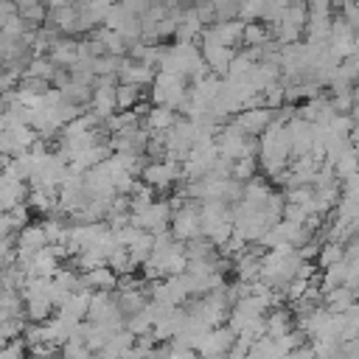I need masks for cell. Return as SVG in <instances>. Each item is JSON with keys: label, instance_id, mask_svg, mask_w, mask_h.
I'll return each mask as SVG.
<instances>
[{"label": "cell", "instance_id": "cell-1", "mask_svg": "<svg viewBox=\"0 0 359 359\" xmlns=\"http://www.w3.org/2000/svg\"><path fill=\"white\" fill-rule=\"evenodd\" d=\"M149 101L160 107H171L174 112H185L188 109V79L180 73L157 70L154 81L149 84Z\"/></svg>", "mask_w": 359, "mask_h": 359}, {"label": "cell", "instance_id": "cell-2", "mask_svg": "<svg viewBox=\"0 0 359 359\" xmlns=\"http://www.w3.org/2000/svg\"><path fill=\"white\" fill-rule=\"evenodd\" d=\"M168 230H171V236L177 241H191V238L202 236V210H199V202L185 199L182 208L174 210Z\"/></svg>", "mask_w": 359, "mask_h": 359}, {"label": "cell", "instance_id": "cell-3", "mask_svg": "<svg viewBox=\"0 0 359 359\" xmlns=\"http://www.w3.org/2000/svg\"><path fill=\"white\" fill-rule=\"evenodd\" d=\"M140 180L160 194V191H168L171 185H177L182 180V165L177 160H151L143 165Z\"/></svg>", "mask_w": 359, "mask_h": 359}, {"label": "cell", "instance_id": "cell-4", "mask_svg": "<svg viewBox=\"0 0 359 359\" xmlns=\"http://www.w3.org/2000/svg\"><path fill=\"white\" fill-rule=\"evenodd\" d=\"M171 216H174L171 202L154 199V202H151L149 208H143L140 213H132V216H129V224H135V227H140V230H149V233H160V230H168Z\"/></svg>", "mask_w": 359, "mask_h": 359}, {"label": "cell", "instance_id": "cell-5", "mask_svg": "<svg viewBox=\"0 0 359 359\" xmlns=\"http://www.w3.org/2000/svg\"><path fill=\"white\" fill-rule=\"evenodd\" d=\"M233 345H236V331L222 323V325H216V328H210V331L205 334V339H202V345L196 348V353H199L202 359H224V353H227Z\"/></svg>", "mask_w": 359, "mask_h": 359}, {"label": "cell", "instance_id": "cell-6", "mask_svg": "<svg viewBox=\"0 0 359 359\" xmlns=\"http://www.w3.org/2000/svg\"><path fill=\"white\" fill-rule=\"evenodd\" d=\"M244 135H261L269 123H272V109L269 107H250V109H238L233 118H230Z\"/></svg>", "mask_w": 359, "mask_h": 359}, {"label": "cell", "instance_id": "cell-7", "mask_svg": "<svg viewBox=\"0 0 359 359\" xmlns=\"http://www.w3.org/2000/svg\"><path fill=\"white\" fill-rule=\"evenodd\" d=\"M199 53H202L208 70L224 79V76H227V67H230V62H233V56H236V48L216 45V42H202V39H199Z\"/></svg>", "mask_w": 359, "mask_h": 359}, {"label": "cell", "instance_id": "cell-8", "mask_svg": "<svg viewBox=\"0 0 359 359\" xmlns=\"http://www.w3.org/2000/svg\"><path fill=\"white\" fill-rule=\"evenodd\" d=\"M154 73H157V67L123 56L121 70H118V81H126V84H135V87H149L154 81Z\"/></svg>", "mask_w": 359, "mask_h": 359}, {"label": "cell", "instance_id": "cell-9", "mask_svg": "<svg viewBox=\"0 0 359 359\" xmlns=\"http://www.w3.org/2000/svg\"><path fill=\"white\" fill-rule=\"evenodd\" d=\"M28 199V185L0 171V210H11Z\"/></svg>", "mask_w": 359, "mask_h": 359}, {"label": "cell", "instance_id": "cell-10", "mask_svg": "<svg viewBox=\"0 0 359 359\" xmlns=\"http://www.w3.org/2000/svg\"><path fill=\"white\" fill-rule=\"evenodd\" d=\"M297 115L303 118V121H309V123H328L337 112H334V107H331V98L328 95H314V98H309L300 109H297Z\"/></svg>", "mask_w": 359, "mask_h": 359}, {"label": "cell", "instance_id": "cell-11", "mask_svg": "<svg viewBox=\"0 0 359 359\" xmlns=\"http://www.w3.org/2000/svg\"><path fill=\"white\" fill-rule=\"evenodd\" d=\"M115 283H118V275H115L107 264L81 272V286H84L87 292H112Z\"/></svg>", "mask_w": 359, "mask_h": 359}, {"label": "cell", "instance_id": "cell-12", "mask_svg": "<svg viewBox=\"0 0 359 359\" xmlns=\"http://www.w3.org/2000/svg\"><path fill=\"white\" fill-rule=\"evenodd\" d=\"M135 345V334L129 331V328H121V331H115L98 351H95V356L98 359H118L123 351H129Z\"/></svg>", "mask_w": 359, "mask_h": 359}, {"label": "cell", "instance_id": "cell-13", "mask_svg": "<svg viewBox=\"0 0 359 359\" xmlns=\"http://www.w3.org/2000/svg\"><path fill=\"white\" fill-rule=\"evenodd\" d=\"M174 121H177V112L171 107H160V104H151L149 112L143 115V126L149 132H165L168 126H174Z\"/></svg>", "mask_w": 359, "mask_h": 359}, {"label": "cell", "instance_id": "cell-14", "mask_svg": "<svg viewBox=\"0 0 359 359\" xmlns=\"http://www.w3.org/2000/svg\"><path fill=\"white\" fill-rule=\"evenodd\" d=\"M356 300V292L351 289V286H334V289H328V292H323V306L328 309V311H334V314H342L351 303Z\"/></svg>", "mask_w": 359, "mask_h": 359}, {"label": "cell", "instance_id": "cell-15", "mask_svg": "<svg viewBox=\"0 0 359 359\" xmlns=\"http://www.w3.org/2000/svg\"><path fill=\"white\" fill-rule=\"evenodd\" d=\"M294 328V317H292V311H286V309H269L266 311V337H283V334H289Z\"/></svg>", "mask_w": 359, "mask_h": 359}, {"label": "cell", "instance_id": "cell-16", "mask_svg": "<svg viewBox=\"0 0 359 359\" xmlns=\"http://www.w3.org/2000/svg\"><path fill=\"white\" fill-rule=\"evenodd\" d=\"M76 48H79V42H73V39H56L50 48H48V59L56 65V67H70L73 62H76Z\"/></svg>", "mask_w": 359, "mask_h": 359}, {"label": "cell", "instance_id": "cell-17", "mask_svg": "<svg viewBox=\"0 0 359 359\" xmlns=\"http://www.w3.org/2000/svg\"><path fill=\"white\" fill-rule=\"evenodd\" d=\"M185 258L188 261H216L219 258V250L210 238L205 236H196L191 241H185Z\"/></svg>", "mask_w": 359, "mask_h": 359}, {"label": "cell", "instance_id": "cell-18", "mask_svg": "<svg viewBox=\"0 0 359 359\" xmlns=\"http://www.w3.org/2000/svg\"><path fill=\"white\" fill-rule=\"evenodd\" d=\"M90 294H93V292H87V289H79V292L67 294V297H65V303H62L56 311H62V314H70V317H79V320H84V317H87V306H90Z\"/></svg>", "mask_w": 359, "mask_h": 359}, {"label": "cell", "instance_id": "cell-19", "mask_svg": "<svg viewBox=\"0 0 359 359\" xmlns=\"http://www.w3.org/2000/svg\"><path fill=\"white\" fill-rule=\"evenodd\" d=\"M151 247H154V236L149 233V230H140L137 236H135V241L126 247L129 250V258H132V264L135 266H140L149 255H151Z\"/></svg>", "mask_w": 359, "mask_h": 359}, {"label": "cell", "instance_id": "cell-20", "mask_svg": "<svg viewBox=\"0 0 359 359\" xmlns=\"http://www.w3.org/2000/svg\"><path fill=\"white\" fill-rule=\"evenodd\" d=\"M137 101H146L143 98V87H135V84H126V81L115 84V107L118 109H132Z\"/></svg>", "mask_w": 359, "mask_h": 359}, {"label": "cell", "instance_id": "cell-21", "mask_svg": "<svg viewBox=\"0 0 359 359\" xmlns=\"http://www.w3.org/2000/svg\"><path fill=\"white\" fill-rule=\"evenodd\" d=\"M342 258H345V244L342 241H323L320 250H317L314 264H317V269H325V266H331Z\"/></svg>", "mask_w": 359, "mask_h": 359}, {"label": "cell", "instance_id": "cell-22", "mask_svg": "<svg viewBox=\"0 0 359 359\" xmlns=\"http://www.w3.org/2000/svg\"><path fill=\"white\" fill-rule=\"evenodd\" d=\"M356 171H359V149L351 146V149L342 151L339 160L334 163V177H337V180H345V177H351V174H356Z\"/></svg>", "mask_w": 359, "mask_h": 359}, {"label": "cell", "instance_id": "cell-23", "mask_svg": "<svg viewBox=\"0 0 359 359\" xmlns=\"http://www.w3.org/2000/svg\"><path fill=\"white\" fill-rule=\"evenodd\" d=\"M264 42H269V25H261V22H255V20L244 22L241 45H247V48H258V45H264Z\"/></svg>", "mask_w": 359, "mask_h": 359}, {"label": "cell", "instance_id": "cell-24", "mask_svg": "<svg viewBox=\"0 0 359 359\" xmlns=\"http://www.w3.org/2000/svg\"><path fill=\"white\" fill-rule=\"evenodd\" d=\"M53 73H56V65H53L48 56H42V53H34L22 76H34V79H45V81H50V79H53Z\"/></svg>", "mask_w": 359, "mask_h": 359}, {"label": "cell", "instance_id": "cell-25", "mask_svg": "<svg viewBox=\"0 0 359 359\" xmlns=\"http://www.w3.org/2000/svg\"><path fill=\"white\" fill-rule=\"evenodd\" d=\"M283 90H286L283 79H275V81H269V84L261 90L264 107H269V109H278V107H283Z\"/></svg>", "mask_w": 359, "mask_h": 359}, {"label": "cell", "instance_id": "cell-26", "mask_svg": "<svg viewBox=\"0 0 359 359\" xmlns=\"http://www.w3.org/2000/svg\"><path fill=\"white\" fill-rule=\"evenodd\" d=\"M258 174V157H241V160H233V168H230V177L233 180H252Z\"/></svg>", "mask_w": 359, "mask_h": 359}, {"label": "cell", "instance_id": "cell-27", "mask_svg": "<svg viewBox=\"0 0 359 359\" xmlns=\"http://www.w3.org/2000/svg\"><path fill=\"white\" fill-rule=\"evenodd\" d=\"M93 353H95V351H90L79 337L67 339V342L59 348V356H62V359H93Z\"/></svg>", "mask_w": 359, "mask_h": 359}, {"label": "cell", "instance_id": "cell-28", "mask_svg": "<svg viewBox=\"0 0 359 359\" xmlns=\"http://www.w3.org/2000/svg\"><path fill=\"white\" fill-rule=\"evenodd\" d=\"M0 359H28V345L22 337L17 339H8L0 345Z\"/></svg>", "mask_w": 359, "mask_h": 359}, {"label": "cell", "instance_id": "cell-29", "mask_svg": "<svg viewBox=\"0 0 359 359\" xmlns=\"http://www.w3.org/2000/svg\"><path fill=\"white\" fill-rule=\"evenodd\" d=\"M17 261V244L14 238H0V269L11 266Z\"/></svg>", "mask_w": 359, "mask_h": 359}, {"label": "cell", "instance_id": "cell-30", "mask_svg": "<svg viewBox=\"0 0 359 359\" xmlns=\"http://www.w3.org/2000/svg\"><path fill=\"white\" fill-rule=\"evenodd\" d=\"M11 17H17V6H14V0H0V28H3Z\"/></svg>", "mask_w": 359, "mask_h": 359}, {"label": "cell", "instance_id": "cell-31", "mask_svg": "<svg viewBox=\"0 0 359 359\" xmlns=\"http://www.w3.org/2000/svg\"><path fill=\"white\" fill-rule=\"evenodd\" d=\"M14 230H17V227H14L11 216H8V210H3V213H0V238H11Z\"/></svg>", "mask_w": 359, "mask_h": 359}, {"label": "cell", "instance_id": "cell-32", "mask_svg": "<svg viewBox=\"0 0 359 359\" xmlns=\"http://www.w3.org/2000/svg\"><path fill=\"white\" fill-rule=\"evenodd\" d=\"M348 140H351V146H356V149H359V123H353V126H351Z\"/></svg>", "mask_w": 359, "mask_h": 359}, {"label": "cell", "instance_id": "cell-33", "mask_svg": "<svg viewBox=\"0 0 359 359\" xmlns=\"http://www.w3.org/2000/svg\"><path fill=\"white\" fill-rule=\"evenodd\" d=\"M348 230H351V236H359V213L351 219V224H348Z\"/></svg>", "mask_w": 359, "mask_h": 359}, {"label": "cell", "instance_id": "cell-34", "mask_svg": "<svg viewBox=\"0 0 359 359\" xmlns=\"http://www.w3.org/2000/svg\"><path fill=\"white\" fill-rule=\"evenodd\" d=\"M34 3H42V0H14L17 11H20V8H25V6H34Z\"/></svg>", "mask_w": 359, "mask_h": 359}, {"label": "cell", "instance_id": "cell-35", "mask_svg": "<svg viewBox=\"0 0 359 359\" xmlns=\"http://www.w3.org/2000/svg\"><path fill=\"white\" fill-rule=\"evenodd\" d=\"M351 93H353V104H359V79L353 81V90Z\"/></svg>", "mask_w": 359, "mask_h": 359}, {"label": "cell", "instance_id": "cell-36", "mask_svg": "<svg viewBox=\"0 0 359 359\" xmlns=\"http://www.w3.org/2000/svg\"><path fill=\"white\" fill-rule=\"evenodd\" d=\"M3 62H6V53H3V48H0V70H3Z\"/></svg>", "mask_w": 359, "mask_h": 359}, {"label": "cell", "instance_id": "cell-37", "mask_svg": "<svg viewBox=\"0 0 359 359\" xmlns=\"http://www.w3.org/2000/svg\"><path fill=\"white\" fill-rule=\"evenodd\" d=\"M196 3H213V0H196Z\"/></svg>", "mask_w": 359, "mask_h": 359}, {"label": "cell", "instance_id": "cell-38", "mask_svg": "<svg viewBox=\"0 0 359 359\" xmlns=\"http://www.w3.org/2000/svg\"><path fill=\"white\" fill-rule=\"evenodd\" d=\"M93 359H98V356H95V353H93Z\"/></svg>", "mask_w": 359, "mask_h": 359}, {"label": "cell", "instance_id": "cell-39", "mask_svg": "<svg viewBox=\"0 0 359 359\" xmlns=\"http://www.w3.org/2000/svg\"><path fill=\"white\" fill-rule=\"evenodd\" d=\"M59 359H62V356H59Z\"/></svg>", "mask_w": 359, "mask_h": 359}]
</instances>
